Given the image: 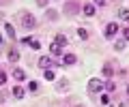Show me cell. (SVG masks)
Wrapping results in <instances>:
<instances>
[{"instance_id":"obj_1","label":"cell","mask_w":129,"mask_h":107,"mask_svg":"<svg viewBox=\"0 0 129 107\" xmlns=\"http://www.w3.org/2000/svg\"><path fill=\"white\" fill-rule=\"evenodd\" d=\"M88 90H90V92H101V90H106V86H103L97 77H92L90 81H88Z\"/></svg>"},{"instance_id":"obj_2","label":"cell","mask_w":129,"mask_h":107,"mask_svg":"<svg viewBox=\"0 0 129 107\" xmlns=\"http://www.w3.org/2000/svg\"><path fill=\"white\" fill-rule=\"evenodd\" d=\"M116 32H118V24H116V22H110V24L106 26V37H114Z\"/></svg>"},{"instance_id":"obj_3","label":"cell","mask_w":129,"mask_h":107,"mask_svg":"<svg viewBox=\"0 0 129 107\" xmlns=\"http://www.w3.org/2000/svg\"><path fill=\"white\" fill-rule=\"evenodd\" d=\"M22 19H24V22H22V26H24V28H35V24H37L32 15H24Z\"/></svg>"},{"instance_id":"obj_4","label":"cell","mask_w":129,"mask_h":107,"mask_svg":"<svg viewBox=\"0 0 129 107\" xmlns=\"http://www.w3.org/2000/svg\"><path fill=\"white\" fill-rule=\"evenodd\" d=\"M39 66H41V69L52 66V58H50V56H41V58H39Z\"/></svg>"},{"instance_id":"obj_5","label":"cell","mask_w":129,"mask_h":107,"mask_svg":"<svg viewBox=\"0 0 129 107\" xmlns=\"http://www.w3.org/2000/svg\"><path fill=\"white\" fill-rule=\"evenodd\" d=\"M75 62H78V58L73 54H64L62 56V64H75Z\"/></svg>"},{"instance_id":"obj_6","label":"cell","mask_w":129,"mask_h":107,"mask_svg":"<svg viewBox=\"0 0 129 107\" xmlns=\"http://www.w3.org/2000/svg\"><path fill=\"white\" fill-rule=\"evenodd\" d=\"M84 15H88V17H92L95 15V5H84Z\"/></svg>"},{"instance_id":"obj_7","label":"cell","mask_w":129,"mask_h":107,"mask_svg":"<svg viewBox=\"0 0 129 107\" xmlns=\"http://www.w3.org/2000/svg\"><path fill=\"white\" fill-rule=\"evenodd\" d=\"M13 75H15V79H17V81L26 79V71H24V69H15V71H13Z\"/></svg>"},{"instance_id":"obj_8","label":"cell","mask_w":129,"mask_h":107,"mask_svg":"<svg viewBox=\"0 0 129 107\" xmlns=\"http://www.w3.org/2000/svg\"><path fill=\"white\" fill-rule=\"evenodd\" d=\"M24 94H26V92H24L22 86H15V88H13V96L15 98H24Z\"/></svg>"},{"instance_id":"obj_9","label":"cell","mask_w":129,"mask_h":107,"mask_svg":"<svg viewBox=\"0 0 129 107\" xmlns=\"http://www.w3.org/2000/svg\"><path fill=\"white\" fill-rule=\"evenodd\" d=\"M118 17L123 22H129V9H118Z\"/></svg>"},{"instance_id":"obj_10","label":"cell","mask_w":129,"mask_h":107,"mask_svg":"<svg viewBox=\"0 0 129 107\" xmlns=\"http://www.w3.org/2000/svg\"><path fill=\"white\" fill-rule=\"evenodd\" d=\"M50 51L54 54V56H60V51H62V49H60L58 43H52V45H50Z\"/></svg>"},{"instance_id":"obj_11","label":"cell","mask_w":129,"mask_h":107,"mask_svg":"<svg viewBox=\"0 0 129 107\" xmlns=\"http://www.w3.org/2000/svg\"><path fill=\"white\" fill-rule=\"evenodd\" d=\"M24 41H26V43H30V47H32V49H39V47H41V43H39L37 39H24Z\"/></svg>"},{"instance_id":"obj_12","label":"cell","mask_w":129,"mask_h":107,"mask_svg":"<svg viewBox=\"0 0 129 107\" xmlns=\"http://www.w3.org/2000/svg\"><path fill=\"white\" fill-rule=\"evenodd\" d=\"M5 30H7V34H9V37H15V28H13V24L7 22V24H5Z\"/></svg>"},{"instance_id":"obj_13","label":"cell","mask_w":129,"mask_h":107,"mask_svg":"<svg viewBox=\"0 0 129 107\" xmlns=\"http://www.w3.org/2000/svg\"><path fill=\"white\" fill-rule=\"evenodd\" d=\"M43 77H45L47 81H54V79H56V75H54V71H50V69H45V73H43Z\"/></svg>"},{"instance_id":"obj_14","label":"cell","mask_w":129,"mask_h":107,"mask_svg":"<svg viewBox=\"0 0 129 107\" xmlns=\"http://www.w3.org/2000/svg\"><path fill=\"white\" fill-rule=\"evenodd\" d=\"M103 75H106V77H112V75H114V69H112V64H106V66H103Z\"/></svg>"},{"instance_id":"obj_15","label":"cell","mask_w":129,"mask_h":107,"mask_svg":"<svg viewBox=\"0 0 129 107\" xmlns=\"http://www.w3.org/2000/svg\"><path fill=\"white\" fill-rule=\"evenodd\" d=\"M9 60H11V62H17V60H19V54L11 49V51H9Z\"/></svg>"},{"instance_id":"obj_16","label":"cell","mask_w":129,"mask_h":107,"mask_svg":"<svg viewBox=\"0 0 129 107\" xmlns=\"http://www.w3.org/2000/svg\"><path fill=\"white\" fill-rule=\"evenodd\" d=\"M56 43H58L60 47H62V45H67V37H62V34H58V37H56Z\"/></svg>"},{"instance_id":"obj_17","label":"cell","mask_w":129,"mask_h":107,"mask_svg":"<svg viewBox=\"0 0 129 107\" xmlns=\"http://www.w3.org/2000/svg\"><path fill=\"white\" fill-rule=\"evenodd\" d=\"M106 90H108V92H114V90H116V84H114V81H108V84H106Z\"/></svg>"},{"instance_id":"obj_18","label":"cell","mask_w":129,"mask_h":107,"mask_svg":"<svg viewBox=\"0 0 129 107\" xmlns=\"http://www.w3.org/2000/svg\"><path fill=\"white\" fill-rule=\"evenodd\" d=\"M78 37H80V39H86V37H88V30L80 28V30H78Z\"/></svg>"},{"instance_id":"obj_19","label":"cell","mask_w":129,"mask_h":107,"mask_svg":"<svg viewBox=\"0 0 129 107\" xmlns=\"http://www.w3.org/2000/svg\"><path fill=\"white\" fill-rule=\"evenodd\" d=\"M37 88H39V84H37V81H30V84H28V90H30V92H35Z\"/></svg>"},{"instance_id":"obj_20","label":"cell","mask_w":129,"mask_h":107,"mask_svg":"<svg viewBox=\"0 0 129 107\" xmlns=\"http://www.w3.org/2000/svg\"><path fill=\"white\" fill-rule=\"evenodd\" d=\"M47 17H50V19H56V17H58V13H56V11H47Z\"/></svg>"},{"instance_id":"obj_21","label":"cell","mask_w":129,"mask_h":107,"mask_svg":"<svg viewBox=\"0 0 129 107\" xmlns=\"http://www.w3.org/2000/svg\"><path fill=\"white\" fill-rule=\"evenodd\" d=\"M7 84V73H0V86Z\"/></svg>"},{"instance_id":"obj_22","label":"cell","mask_w":129,"mask_h":107,"mask_svg":"<svg viewBox=\"0 0 129 107\" xmlns=\"http://www.w3.org/2000/svg\"><path fill=\"white\" fill-rule=\"evenodd\" d=\"M69 11H71V13H75V11H78V7H75V2H69Z\"/></svg>"},{"instance_id":"obj_23","label":"cell","mask_w":129,"mask_h":107,"mask_svg":"<svg viewBox=\"0 0 129 107\" xmlns=\"http://www.w3.org/2000/svg\"><path fill=\"white\" fill-rule=\"evenodd\" d=\"M123 47H125V41H118V43H116V51H120Z\"/></svg>"},{"instance_id":"obj_24","label":"cell","mask_w":129,"mask_h":107,"mask_svg":"<svg viewBox=\"0 0 129 107\" xmlns=\"http://www.w3.org/2000/svg\"><path fill=\"white\" fill-rule=\"evenodd\" d=\"M123 37H125V41L129 39V28H125V32H123Z\"/></svg>"},{"instance_id":"obj_25","label":"cell","mask_w":129,"mask_h":107,"mask_svg":"<svg viewBox=\"0 0 129 107\" xmlns=\"http://www.w3.org/2000/svg\"><path fill=\"white\" fill-rule=\"evenodd\" d=\"M37 2H39V7H45L47 5V0H37Z\"/></svg>"},{"instance_id":"obj_26","label":"cell","mask_w":129,"mask_h":107,"mask_svg":"<svg viewBox=\"0 0 129 107\" xmlns=\"http://www.w3.org/2000/svg\"><path fill=\"white\" fill-rule=\"evenodd\" d=\"M95 2H97L99 7H101V5H106V0H95Z\"/></svg>"},{"instance_id":"obj_27","label":"cell","mask_w":129,"mask_h":107,"mask_svg":"<svg viewBox=\"0 0 129 107\" xmlns=\"http://www.w3.org/2000/svg\"><path fill=\"white\" fill-rule=\"evenodd\" d=\"M0 45H2V34H0Z\"/></svg>"},{"instance_id":"obj_28","label":"cell","mask_w":129,"mask_h":107,"mask_svg":"<svg viewBox=\"0 0 129 107\" xmlns=\"http://www.w3.org/2000/svg\"><path fill=\"white\" fill-rule=\"evenodd\" d=\"M127 94H129V88H127Z\"/></svg>"}]
</instances>
